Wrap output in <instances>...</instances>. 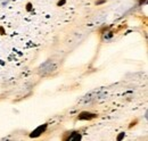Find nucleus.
<instances>
[{"label":"nucleus","mask_w":148,"mask_h":141,"mask_svg":"<svg viewBox=\"0 0 148 141\" xmlns=\"http://www.w3.org/2000/svg\"><path fill=\"white\" fill-rule=\"evenodd\" d=\"M47 129V124H43V125H41V126H39L36 131H33L32 133H31V137H39L42 132H45V130Z\"/></svg>","instance_id":"nucleus-2"},{"label":"nucleus","mask_w":148,"mask_h":141,"mask_svg":"<svg viewBox=\"0 0 148 141\" xmlns=\"http://www.w3.org/2000/svg\"><path fill=\"white\" fill-rule=\"evenodd\" d=\"M79 139H81V136H80L79 133H75L74 136L69 138V140H79Z\"/></svg>","instance_id":"nucleus-3"},{"label":"nucleus","mask_w":148,"mask_h":141,"mask_svg":"<svg viewBox=\"0 0 148 141\" xmlns=\"http://www.w3.org/2000/svg\"><path fill=\"white\" fill-rule=\"evenodd\" d=\"M97 115L93 114V113H89V112H82L80 115H79V120H86V121H90L95 118Z\"/></svg>","instance_id":"nucleus-1"},{"label":"nucleus","mask_w":148,"mask_h":141,"mask_svg":"<svg viewBox=\"0 0 148 141\" xmlns=\"http://www.w3.org/2000/svg\"><path fill=\"white\" fill-rule=\"evenodd\" d=\"M27 9H29V10L31 9V3H29V5H27Z\"/></svg>","instance_id":"nucleus-6"},{"label":"nucleus","mask_w":148,"mask_h":141,"mask_svg":"<svg viewBox=\"0 0 148 141\" xmlns=\"http://www.w3.org/2000/svg\"><path fill=\"white\" fill-rule=\"evenodd\" d=\"M65 3V0H62V1H59L58 2V6H60V5H64Z\"/></svg>","instance_id":"nucleus-4"},{"label":"nucleus","mask_w":148,"mask_h":141,"mask_svg":"<svg viewBox=\"0 0 148 141\" xmlns=\"http://www.w3.org/2000/svg\"><path fill=\"white\" fill-rule=\"evenodd\" d=\"M123 136H124V133H122V134H121V136H119V138H117V139H119V140H121V139H122V138H123Z\"/></svg>","instance_id":"nucleus-5"}]
</instances>
